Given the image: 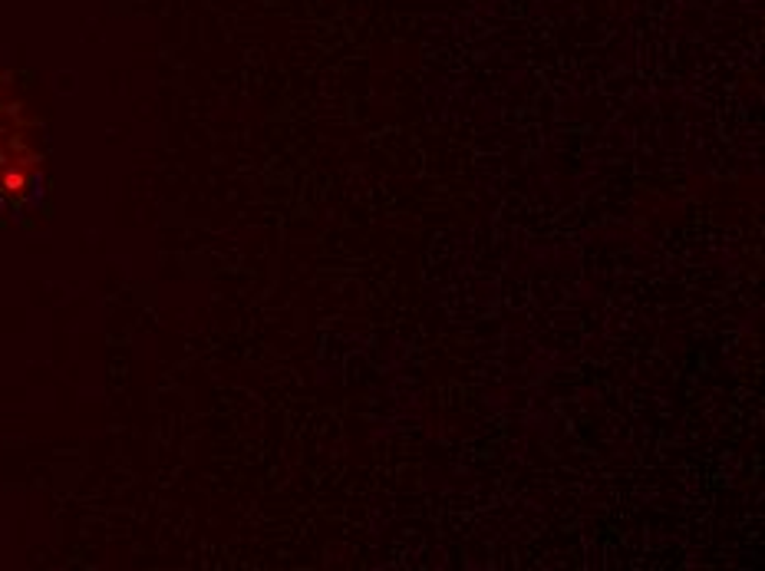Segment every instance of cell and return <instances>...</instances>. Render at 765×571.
<instances>
[{
    "label": "cell",
    "mask_w": 765,
    "mask_h": 571,
    "mask_svg": "<svg viewBox=\"0 0 765 571\" xmlns=\"http://www.w3.org/2000/svg\"><path fill=\"white\" fill-rule=\"evenodd\" d=\"M20 175H7V179H3V185H7V188H20Z\"/></svg>",
    "instance_id": "6da1fadb"
}]
</instances>
